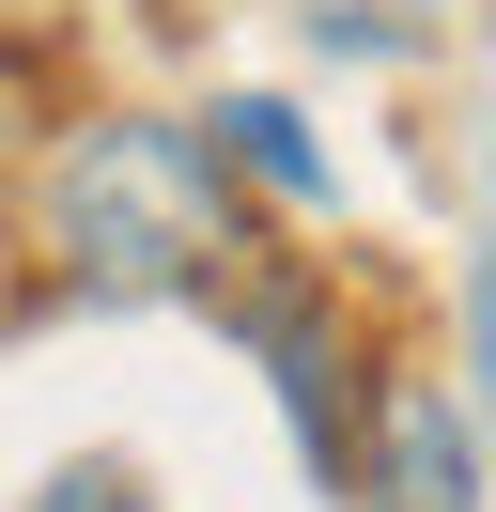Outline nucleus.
Here are the masks:
<instances>
[{
    "mask_svg": "<svg viewBox=\"0 0 496 512\" xmlns=\"http://www.w3.org/2000/svg\"><path fill=\"white\" fill-rule=\"evenodd\" d=\"M47 264L78 295H217L248 264V202L233 156L202 125H155V109H109L47 156Z\"/></svg>",
    "mask_w": 496,
    "mask_h": 512,
    "instance_id": "nucleus-1",
    "label": "nucleus"
},
{
    "mask_svg": "<svg viewBox=\"0 0 496 512\" xmlns=\"http://www.w3.org/2000/svg\"><path fill=\"white\" fill-rule=\"evenodd\" d=\"M217 311H233V342L264 357V388L295 404V450L310 481H357V388H341V326L310 280H217Z\"/></svg>",
    "mask_w": 496,
    "mask_h": 512,
    "instance_id": "nucleus-2",
    "label": "nucleus"
},
{
    "mask_svg": "<svg viewBox=\"0 0 496 512\" xmlns=\"http://www.w3.org/2000/svg\"><path fill=\"white\" fill-rule=\"evenodd\" d=\"M372 497H388V512H465V497H481V450H465L450 388H388V450H372Z\"/></svg>",
    "mask_w": 496,
    "mask_h": 512,
    "instance_id": "nucleus-3",
    "label": "nucleus"
},
{
    "mask_svg": "<svg viewBox=\"0 0 496 512\" xmlns=\"http://www.w3.org/2000/svg\"><path fill=\"white\" fill-rule=\"evenodd\" d=\"M202 140L233 156V187H279V202H326V156H310V125H295L279 94H233V109H217Z\"/></svg>",
    "mask_w": 496,
    "mask_h": 512,
    "instance_id": "nucleus-4",
    "label": "nucleus"
},
{
    "mask_svg": "<svg viewBox=\"0 0 496 512\" xmlns=\"http://www.w3.org/2000/svg\"><path fill=\"white\" fill-rule=\"evenodd\" d=\"M47 512H155V497H124V481L93 466V481H47Z\"/></svg>",
    "mask_w": 496,
    "mask_h": 512,
    "instance_id": "nucleus-5",
    "label": "nucleus"
}]
</instances>
